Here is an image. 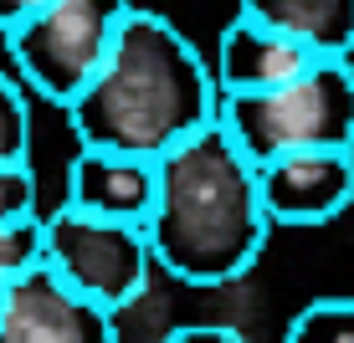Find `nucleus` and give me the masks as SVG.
Listing matches in <instances>:
<instances>
[{
	"label": "nucleus",
	"instance_id": "nucleus-1",
	"mask_svg": "<svg viewBox=\"0 0 354 343\" xmlns=\"http://www.w3.org/2000/svg\"><path fill=\"white\" fill-rule=\"evenodd\" d=\"M67 124L77 149L160 164L195 133L221 124V88L175 21L129 6L103 72L67 108Z\"/></svg>",
	"mask_w": 354,
	"mask_h": 343
},
{
	"label": "nucleus",
	"instance_id": "nucleus-3",
	"mask_svg": "<svg viewBox=\"0 0 354 343\" xmlns=\"http://www.w3.org/2000/svg\"><path fill=\"white\" fill-rule=\"evenodd\" d=\"M221 133L257 169L292 154H354V67L319 62L257 97H221Z\"/></svg>",
	"mask_w": 354,
	"mask_h": 343
},
{
	"label": "nucleus",
	"instance_id": "nucleus-12",
	"mask_svg": "<svg viewBox=\"0 0 354 343\" xmlns=\"http://www.w3.org/2000/svg\"><path fill=\"white\" fill-rule=\"evenodd\" d=\"M0 164H31V97L0 72Z\"/></svg>",
	"mask_w": 354,
	"mask_h": 343
},
{
	"label": "nucleus",
	"instance_id": "nucleus-13",
	"mask_svg": "<svg viewBox=\"0 0 354 343\" xmlns=\"http://www.w3.org/2000/svg\"><path fill=\"white\" fill-rule=\"evenodd\" d=\"M41 266V215L21 226H0V287H16Z\"/></svg>",
	"mask_w": 354,
	"mask_h": 343
},
{
	"label": "nucleus",
	"instance_id": "nucleus-10",
	"mask_svg": "<svg viewBox=\"0 0 354 343\" xmlns=\"http://www.w3.org/2000/svg\"><path fill=\"white\" fill-rule=\"evenodd\" d=\"M247 10L313 62H349L354 52V0H247Z\"/></svg>",
	"mask_w": 354,
	"mask_h": 343
},
{
	"label": "nucleus",
	"instance_id": "nucleus-4",
	"mask_svg": "<svg viewBox=\"0 0 354 343\" xmlns=\"http://www.w3.org/2000/svg\"><path fill=\"white\" fill-rule=\"evenodd\" d=\"M129 6L113 0H36V10L6 36L21 82L67 113L103 72Z\"/></svg>",
	"mask_w": 354,
	"mask_h": 343
},
{
	"label": "nucleus",
	"instance_id": "nucleus-15",
	"mask_svg": "<svg viewBox=\"0 0 354 343\" xmlns=\"http://www.w3.org/2000/svg\"><path fill=\"white\" fill-rule=\"evenodd\" d=\"M160 343H247L236 333V328H226V323H185V328H175V333H165Z\"/></svg>",
	"mask_w": 354,
	"mask_h": 343
},
{
	"label": "nucleus",
	"instance_id": "nucleus-11",
	"mask_svg": "<svg viewBox=\"0 0 354 343\" xmlns=\"http://www.w3.org/2000/svg\"><path fill=\"white\" fill-rule=\"evenodd\" d=\"M283 343H354V297H313L288 323Z\"/></svg>",
	"mask_w": 354,
	"mask_h": 343
},
{
	"label": "nucleus",
	"instance_id": "nucleus-7",
	"mask_svg": "<svg viewBox=\"0 0 354 343\" xmlns=\"http://www.w3.org/2000/svg\"><path fill=\"white\" fill-rule=\"evenodd\" d=\"M272 226H324L354 200V154H292L257 169Z\"/></svg>",
	"mask_w": 354,
	"mask_h": 343
},
{
	"label": "nucleus",
	"instance_id": "nucleus-14",
	"mask_svg": "<svg viewBox=\"0 0 354 343\" xmlns=\"http://www.w3.org/2000/svg\"><path fill=\"white\" fill-rule=\"evenodd\" d=\"M36 220V169L31 164H0V226Z\"/></svg>",
	"mask_w": 354,
	"mask_h": 343
},
{
	"label": "nucleus",
	"instance_id": "nucleus-6",
	"mask_svg": "<svg viewBox=\"0 0 354 343\" xmlns=\"http://www.w3.org/2000/svg\"><path fill=\"white\" fill-rule=\"evenodd\" d=\"M0 343H118V323L113 313L77 297L62 277L36 266L6 292Z\"/></svg>",
	"mask_w": 354,
	"mask_h": 343
},
{
	"label": "nucleus",
	"instance_id": "nucleus-9",
	"mask_svg": "<svg viewBox=\"0 0 354 343\" xmlns=\"http://www.w3.org/2000/svg\"><path fill=\"white\" fill-rule=\"evenodd\" d=\"M154 200H160V164L129 159V154H103V149H77L72 154L67 200H62L72 210L149 231Z\"/></svg>",
	"mask_w": 354,
	"mask_h": 343
},
{
	"label": "nucleus",
	"instance_id": "nucleus-2",
	"mask_svg": "<svg viewBox=\"0 0 354 343\" xmlns=\"http://www.w3.org/2000/svg\"><path fill=\"white\" fill-rule=\"evenodd\" d=\"M267 205L257 164L221 133H195L160 159V200L149 220L154 266L185 287H226L247 277L267 246Z\"/></svg>",
	"mask_w": 354,
	"mask_h": 343
},
{
	"label": "nucleus",
	"instance_id": "nucleus-8",
	"mask_svg": "<svg viewBox=\"0 0 354 343\" xmlns=\"http://www.w3.org/2000/svg\"><path fill=\"white\" fill-rule=\"evenodd\" d=\"M313 62L303 46H292L283 31H272L267 21H257L247 6L226 21L221 41H216V88L221 97H257V92H272V88H288L298 82L303 72H313Z\"/></svg>",
	"mask_w": 354,
	"mask_h": 343
},
{
	"label": "nucleus",
	"instance_id": "nucleus-16",
	"mask_svg": "<svg viewBox=\"0 0 354 343\" xmlns=\"http://www.w3.org/2000/svg\"><path fill=\"white\" fill-rule=\"evenodd\" d=\"M31 10H36V0H16V6H0V36H10V31L21 26V21L31 16Z\"/></svg>",
	"mask_w": 354,
	"mask_h": 343
},
{
	"label": "nucleus",
	"instance_id": "nucleus-5",
	"mask_svg": "<svg viewBox=\"0 0 354 343\" xmlns=\"http://www.w3.org/2000/svg\"><path fill=\"white\" fill-rule=\"evenodd\" d=\"M41 266L103 313H124L154 272L149 231L57 205L41 215Z\"/></svg>",
	"mask_w": 354,
	"mask_h": 343
},
{
	"label": "nucleus",
	"instance_id": "nucleus-17",
	"mask_svg": "<svg viewBox=\"0 0 354 343\" xmlns=\"http://www.w3.org/2000/svg\"><path fill=\"white\" fill-rule=\"evenodd\" d=\"M6 292H10V287H0V308H6Z\"/></svg>",
	"mask_w": 354,
	"mask_h": 343
}]
</instances>
